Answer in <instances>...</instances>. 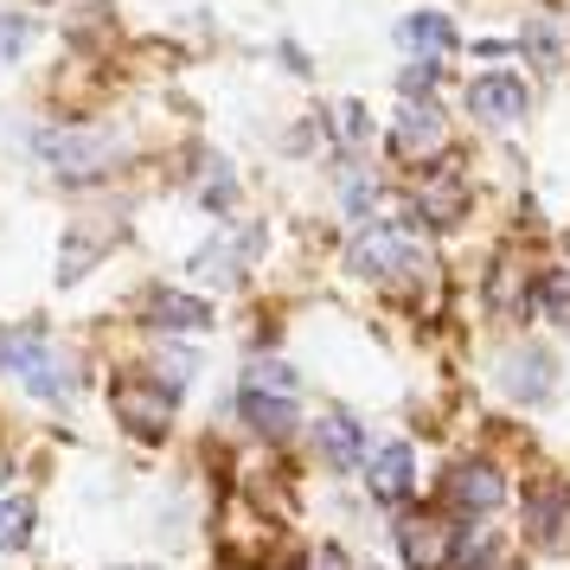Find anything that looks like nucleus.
<instances>
[{"instance_id":"7","label":"nucleus","mask_w":570,"mask_h":570,"mask_svg":"<svg viewBox=\"0 0 570 570\" xmlns=\"http://www.w3.org/2000/svg\"><path fill=\"white\" fill-rule=\"evenodd\" d=\"M493 385L507 391L513 404H544L558 391V360L544 346H513V353H500V365H493Z\"/></svg>"},{"instance_id":"25","label":"nucleus","mask_w":570,"mask_h":570,"mask_svg":"<svg viewBox=\"0 0 570 570\" xmlns=\"http://www.w3.org/2000/svg\"><path fill=\"white\" fill-rule=\"evenodd\" d=\"M97 257H104V244H90V232H71V237H65V263H58V283L71 288Z\"/></svg>"},{"instance_id":"12","label":"nucleus","mask_w":570,"mask_h":570,"mask_svg":"<svg viewBox=\"0 0 570 570\" xmlns=\"http://www.w3.org/2000/svg\"><path fill=\"white\" fill-rule=\"evenodd\" d=\"M141 321L167 327V334H199V327H212V302L186 295V288H148L141 295Z\"/></svg>"},{"instance_id":"16","label":"nucleus","mask_w":570,"mask_h":570,"mask_svg":"<svg viewBox=\"0 0 570 570\" xmlns=\"http://www.w3.org/2000/svg\"><path fill=\"white\" fill-rule=\"evenodd\" d=\"M237 391H269V397H302V372L276 353H257V360H244V379Z\"/></svg>"},{"instance_id":"19","label":"nucleus","mask_w":570,"mask_h":570,"mask_svg":"<svg viewBox=\"0 0 570 570\" xmlns=\"http://www.w3.org/2000/svg\"><path fill=\"white\" fill-rule=\"evenodd\" d=\"M32 519H39V507H32L27 493H0V551H27Z\"/></svg>"},{"instance_id":"9","label":"nucleus","mask_w":570,"mask_h":570,"mask_svg":"<svg viewBox=\"0 0 570 570\" xmlns=\"http://www.w3.org/2000/svg\"><path fill=\"white\" fill-rule=\"evenodd\" d=\"M365 488L379 507H411V488H416V449L411 442H385L365 455Z\"/></svg>"},{"instance_id":"31","label":"nucleus","mask_w":570,"mask_h":570,"mask_svg":"<svg viewBox=\"0 0 570 570\" xmlns=\"http://www.w3.org/2000/svg\"><path fill=\"white\" fill-rule=\"evenodd\" d=\"M109 570H155V564H109Z\"/></svg>"},{"instance_id":"24","label":"nucleus","mask_w":570,"mask_h":570,"mask_svg":"<svg viewBox=\"0 0 570 570\" xmlns=\"http://www.w3.org/2000/svg\"><path fill=\"white\" fill-rule=\"evenodd\" d=\"M199 206H206V212H232V206H237V180H232V167H225V160H206Z\"/></svg>"},{"instance_id":"8","label":"nucleus","mask_w":570,"mask_h":570,"mask_svg":"<svg viewBox=\"0 0 570 570\" xmlns=\"http://www.w3.org/2000/svg\"><path fill=\"white\" fill-rule=\"evenodd\" d=\"M525 539L544 551H570V488L564 481H532L525 488Z\"/></svg>"},{"instance_id":"21","label":"nucleus","mask_w":570,"mask_h":570,"mask_svg":"<svg viewBox=\"0 0 570 570\" xmlns=\"http://www.w3.org/2000/svg\"><path fill=\"white\" fill-rule=\"evenodd\" d=\"M455 570H507V539L500 532H462V551H455Z\"/></svg>"},{"instance_id":"18","label":"nucleus","mask_w":570,"mask_h":570,"mask_svg":"<svg viewBox=\"0 0 570 570\" xmlns=\"http://www.w3.org/2000/svg\"><path fill=\"white\" fill-rule=\"evenodd\" d=\"M20 385H27L32 397H39V404H52V411H58V404H71V365L58 360V353H46V360L32 365Z\"/></svg>"},{"instance_id":"27","label":"nucleus","mask_w":570,"mask_h":570,"mask_svg":"<svg viewBox=\"0 0 570 570\" xmlns=\"http://www.w3.org/2000/svg\"><path fill=\"white\" fill-rule=\"evenodd\" d=\"M488 295H493V308H519V276H513V263H507V269H493Z\"/></svg>"},{"instance_id":"23","label":"nucleus","mask_w":570,"mask_h":570,"mask_svg":"<svg viewBox=\"0 0 570 570\" xmlns=\"http://www.w3.org/2000/svg\"><path fill=\"white\" fill-rule=\"evenodd\" d=\"M193 372H199V360H193L186 346H167V353H155V365H148V379H160L174 397H180V385L193 379Z\"/></svg>"},{"instance_id":"1","label":"nucleus","mask_w":570,"mask_h":570,"mask_svg":"<svg viewBox=\"0 0 570 570\" xmlns=\"http://www.w3.org/2000/svg\"><path fill=\"white\" fill-rule=\"evenodd\" d=\"M507 500H513V481L488 455H462V462L442 468V513L449 519H474L481 525V519L507 513Z\"/></svg>"},{"instance_id":"10","label":"nucleus","mask_w":570,"mask_h":570,"mask_svg":"<svg viewBox=\"0 0 570 570\" xmlns=\"http://www.w3.org/2000/svg\"><path fill=\"white\" fill-rule=\"evenodd\" d=\"M308 442H314V455L327 468H340V474H346V468H365V423L353 411H321Z\"/></svg>"},{"instance_id":"17","label":"nucleus","mask_w":570,"mask_h":570,"mask_svg":"<svg viewBox=\"0 0 570 570\" xmlns=\"http://www.w3.org/2000/svg\"><path fill=\"white\" fill-rule=\"evenodd\" d=\"M46 353H52V346H46L39 327H13V334H0V372H13V379H27Z\"/></svg>"},{"instance_id":"20","label":"nucleus","mask_w":570,"mask_h":570,"mask_svg":"<svg viewBox=\"0 0 570 570\" xmlns=\"http://www.w3.org/2000/svg\"><path fill=\"white\" fill-rule=\"evenodd\" d=\"M532 308H539L551 327H570V269H544V276H532Z\"/></svg>"},{"instance_id":"14","label":"nucleus","mask_w":570,"mask_h":570,"mask_svg":"<svg viewBox=\"0 0 570 570\" xmlns=\"http://www.w3.org/2000/svg\"><path fill=\"white\" fill-rule=\"evenodd\" d=\"M416 218L423 225H436V232H455L462 225V212H468V186L455 180V174H430V180L416 186Z\"/></svg>"},{"instance_id":"32","label":"nucleus","mask_w":570,"mask_h":570,"mask_svg":"<svg viewBox=\"0 0 570 570\" xmlns=\"http://www.w3.org/2000/svg\"><path fill=\"white\" fill-rule=\"evenodd\" d=\"M353 570H379V564H360V558H353Z\"/></svg>"},{"instance_id":"28","label":"nucleus","mask_w":570,"mask_h":570,"mask_svg":"<svg viewBox=\"0 0 570 570\" xmlns=\"http://www.w3.org/2000/svg\"><path fill=\"white\" fill-rule=\"evenodd\" d=\"M27 39H32L27 20H0V58H20L27 52Z\"/></svg>"},{"instance_id":"3","label":"nucleus","mask_w":570,"mask_h":570,"mask_svg":"<svg viewBox=\"0 0 570 570\" xmlns=\"http://www.w3.org/2000/svg\"><path fill=\"white\" fill-rule=\"evenodd\" d=\"M174 404H180V397L160 385V379H148V372H122V379L109 385V411H116V423H122L135 442H167Z\"/></svg>"},{"instance_id":"22","label":"nucleus","mask_w":570,"mask_h":570,"mask_svg":"<svg viewBox=\"0 0 570 570\" xmlns=\"http://www.w3.org/2000/svg\"><path fill=\"white\" fill-rule=\"evenodd\" d=\"M525 52L539 58L544 71H558V65H564V27H558V20H532V27H525Z\"/></svg>"},{"instance_id":"29","label":"nucleus","mask_w":570,"mask_h":570,"mask_svg":"<svg viewBox=\"0 0 570 570\" xmlns=\"http://www.w3.org/2000/svg\"><path fill=\"white\" fill-rule=\"evenodd\" d=\"M340 135H346V141H360L365 135V109L360 104H340Z\"/></svg>"},{"instance_id":"6","label":"nucleus","mask_w":570,"mask_h":570,"mask_svg":"<svg viewBox=\"0 0 570 570\" xmlns=\"http://www.w3.org/2000/svg\"><path fill=\"white\" fill-rule=\"evenodd\" d=\"M391 155L404 167H430V160L449 155V116L436 104H404L397 122H391Z\"/></svg>"},{"instance_id":"4","label":"nucleus","mask_w":570,"mask_h":570,"mask_svg":"<svg viewBox=\"0 0 570 570\" xmlns=\"http://www.w3.org/2000/svg\"><path fill=\"white\" fill-rule=\"evenodd\" d=\"M32 155L46 160L65 186H90L116 167V148L97 129H39L32 135Z\"/></svg>"},{"instance_id":"5","label":"nucleus","mask_w":570,"mask_h":570,"mask_svg":"<svg viewBox=\"0 0 570 570\" xmlns=\"http://www.w3.org/2000/svg\"><path fill=\"white\" fill-rule=\"evenodd\" d=\"M346 263H353V276H372V283H411L423 269V250H416V237L404 225H365L353 237Z\"/></svg>"},{"instance_id":"2","label":"nucleus","mask_w":570,"mask_h":570,"mask_svg":"<svg viewBox=\"0 0 570 570\" xmlns=\"http://www.w3.org/2000/svg\"><path fill=\"white\" fill-rule=\"evenodd\" d=\"M391 544H397V564L404 570H449L455 551H462V525L442 507H404L397 525H391Z\"/></svg>"},{"instance_id":"13","label":"nucleus","mask_w":570,"mask_h":570,"mask_svg":"<svg viewBox=\"0 0 570 570\" xmlns=\"http://www.w3.org/2000/svg\"><path fill=\"white\" fill-rule=\"evenodd\" d=\"M237 411H244V423H250L257 436H269V442H288L295 430H302V397H269V391H237Z\"/></svg>"},{"instance_id":"26","label":"nucleus","mask_w":570,"mask_h":570,"mask_svg":"<svg viewBox=\"0 0 570 570\" xmlns=\"http://www.w3.org/2000/svg\"><path fill=\"white\" fill-rule=\"evenodd\" d=\"M340 206H346V218H365V212L379 206V186L365 180V174H346V186H340Z\"/></svg>"},{"instance_id":"30","label":"nucleus","mask_w":570,"mask_h":570,"mask_svg":"<svg viewBox=\"0 0 570 570\" xmlns=\"http://www.w3.org/2000/svg\"><path fill=\"white\" fill-rule=\"evenodd\" d=\"M308 570H353V564L340 558L334 544H314V551H308Z\"/></svg>"},{"instance_id":"11","label":"nucleus","mask_w":570,"mask_h":570,"mask_svg":"<svg viewBox=\"0 0 570 570\" xmlns=\"http://www.w3.org/2000/svg\"><path fill=\"white\" fill-rule=\"evenodd\" d=\"M468 109H474L481 122H493V129H507V122H519V116L532 109V90H525L513 71H481V78L468 83Z\"/></svg>"},{"instance_id":"15","label":"nucleus","mask_w":570,"mask_h":570,"mask_svg":"<svg viewBox=\"0 0 570 570\" xmlns=\"http://www.w3.org/2000/svg\"><path fill=\"white\" fill-rule=\"evenodd\" d=\"M397 46L416 52L423 65H436L442 52H455V20L449 13H404L397 20Z\"/></svg>"}]
</instances>
